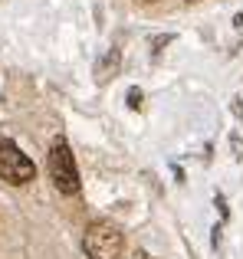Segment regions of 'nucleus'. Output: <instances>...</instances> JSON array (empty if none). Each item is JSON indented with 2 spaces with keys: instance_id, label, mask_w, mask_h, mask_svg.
<instances>
[{
  "instance_id": "obj_4",
  "label": "nucleus",
  "mask_w": 243,
  "mask_h": 259,
  "mask_svg": "<svg viewBox=\"0 0 243 259\" xmlns=\"http://www.w3.org/2000/svg\"><path fill=\"white\" fill-rule=\"evenodd\" d=\"M128 105H132V108L141 105V92H138V89H132V92H128Z\"/></svg>"
},
{
  "instance_id": "obj_1",
  "label": "nucleus",
  "mask_w": 243,
  "mask_h": 259,
  "mask_svg": "<svg viewBox=\"0 0 243 259\" xmlns=\"http://www.w3.org/2000/svg\"><path fill=\"white\" fill-rule=\"evenodd\" d=\"M86 256L89 259H118L122 256V233L118 227H112V223L105 220H96L89 223V230H86Z\"/></svg>"
},
{
  "instance_id": "obj_2",
  "label": "nucleus",
  "mask_w": 243,
  "mask_h": 259,
  "mask_svg": "<svg viewBox=\"0 0 243 259\" xmlns=\"http://www.w3.org/2000/svg\"><path fill=\"white\" fill-rule=\"evenodd\" d=\"M50 174L53 184L59 187V194H79V171H76V161H72V151L63 138L53 141L50 148Z\"/></svg>"
},
{
  "instance_id": "obj_3",
  "label": "nucleus",
  "mask_w": 243,
  "mask_h": 259,
  "mask_svg": "<svg viewBox=\"0 0 243 259\" xmlns=\"http://www.w3.org/2000/svg\"><path fill=\"white\" fill-rule=\"evenodd\" d=\"M0 177L7 184H30L36 177L33 161L20 151L13 141H0Z\"/></svg>"
}]
</instances>
